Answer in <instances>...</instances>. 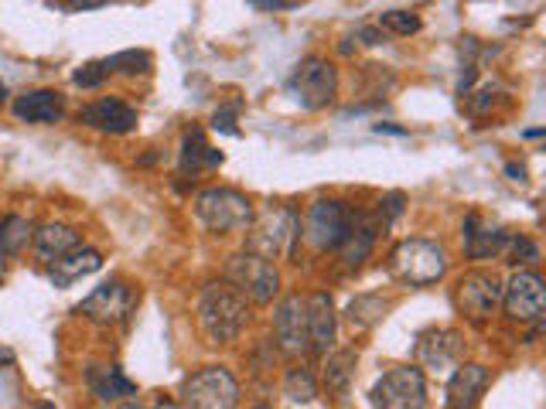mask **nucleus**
I'll return each mask as SVG.
<instances>
[{
  "mask_svg": "<svg viewBox=\"0 0 546 409\" xmlns=\"http://www.w3.org/2000/svg\"><path fill=\"white\" fill-rule=\"evenodd\" d=\"M376 133H393V137H407V130L393 127V123H376Z\"/></svg>",
  "mask_w": 546,
  "mask_h": 409,
  "instance_id": "obj_37",
  "label": "nucleus"
},
{
  "mask_svg": "<svg viewBox=\"0 0 546 409\" xmlns=\"http://www.w3.org/2000/svg\"><path fill=\"white\" fill-rule=\"evenodd\" d=\"M359 38L366 41V45H379V41H383V35H379V31H372V28H366V31H359Z\"/></svg>",
  "mask_w": 546,
  "mask_h": 409,
  "instance_id": "obj_39",
  "label": "nucleus"
},
{
  "mask_svg": "<svg viewBox=\"0 0 546 409\" xmlns=\"http://www.w3.org/2000/svg\"><path fill=\"white\" fill-rule=\"evenodd\" d=\"M106 72H127V75H137V72H147L151 69V55L147 52H137V48H130V52H117L106 58Z\"/></svg>",
  "mask_w": 546,
  "mask_h": 409,
  "instance_id": "obj_29",
  "label": "nucleus"
},
{
  "mask_svg": "<svg viewBox=\"0 0 546 409\" xmlns=\"http://www.w3.org/2000/svg\"><path fill=\"white\" fill-rule=\"evenodd\" d=\"M99 266H103V256L89 246H79V249H72L69 256H62V260H55L52 266H48V277H52L55 287H69V283L96 273Z\"/></svg>",
  "mask_w": 546,
  "mask_h": 409,
  "instance_id": "obj_22",
  "label": "nucleus"
},
{
  "mask_svg": "<svg viewBox=\"0 0 546 409\" xmlns=\"http://www.w3.org/2000/svg\"><path fill=\"white\" fill-rule=\"evenodd\" d=\"M506 174L512 181H526V168L523 164H506Z\"/></svg>",
  "mask_w": 546,
  "mask_h": 409,
  "instance_id": "obj_38",
  "label": "nucleus"
},
{
  "mask_svg": "<svg viewBox=\"0 0 546 409\" xmlns=\"http://www.w3.org/2000/svg\"><path fill=\"white\" fill-rule=\"evenodd\" d=\"M287 89H291V96L304 106V110H325V106L338 96V72L328 58L308 55L294 69Z\"/></svg>",
  "mask_w": 546,
  "mask_h": 409,
  "instance_id": "obj_7",
  "label": "nucleus"
},
{
  "mask_svg": "<svg viewBox=\"0 0 546 409\" xmlns=\"http://www.w3.org/2000/svg\"><path fill=\"white\" fill-rule=\"evenodd\" d=\"M488 389V369L485 365H458V372L448 382V409H478Z\"/></svg>",
  "mask_w": 546,
  "mask_h": 409,
  "instance_id": "obj_19",
  "label": "nucleus"
},
{
  "mask_svg": "<svg viewBox=\"0 0 546 409\" xmlns=\"http://www.w3.org/2000/svg\"><path fill=\"white\" fill-rule=\"evenodd\" d=\"M14 116L21 123H59L65 116L62 96L55 89H35L14 99Z\"/></svg>",
  "mask_w": 546,
  "mask_h": 409,
  "instance_id": "obj_21",
  "label": "nucleus"
},
{
  "mask_svg": "<svg viewBox=\"0 0 546 409\" xmlns=\"http://www.w3.org/2000/svg\"><path fill=\"white\" fill-rule=\"evenodd\" d=\"M461 358H465V341H461L458 331H451V328L424 331L417 341V362L430 372L458 369Z\"/></svg>",
  "mask_w": 546,
  "mask_h": 409,
  "instance_id": "obj_14",
  "label": "nucleus"
},
{
  "mask_svg": "<svg viewBox=\"0 0 546 409\" xmlns=\"http://www.w3.org/2000/svg\"><path fill=\"white\" fill-rule=\"evenodd\" d=\"M509 246H512V260L509 263H536L540 260V249H536V242H529L526 236H509Z\"/></svg>",
  "mask_w": 546,
  "mask_h": 409,
  "instance_id": "obj_33",
  "label": "nucleus"
},
{
  "mask_svg": "<svg viewBox=\"0 0 546 409\" xmlns=\"http://www.w3.org/2000/svg\"><path fill=\"white\" fill-rule=\"evenodd\" d=\"M79 120L103 133H130L137 127V110H130L123 99H96V103L82 106Z\"/></svg>",
  "mask_w": 546,
  "mask_h": 409,
  "instance_id": "obj_18",
  "label": "nucleus"
},
{
  "mask_svg": "<svg viewBox=\"0 0 546 409\" xmlns=\"http://www.w3.org/2000/svg\"><path fill=\"white\" fill-rule=\"evenodd\" d=\"M4 103H7V86L0 82V106H4Z\"/></svg>",
  "mask_w": 546,
  "mask_h": 409,
  "instance_id": "obj_41",
  "label": "nucleus"
},
{
  "mask_svg": "<svg viewBox=\"0 0 546 409\" xmlns=\"http://www.w3.org/2000/svg\"><path fill=\"white\" fill-rule=\"evenodd\" d=\"M250 239H246V253L263 256V260H277V256H294L297 242H301V219L294 208L287 205H267L250 222Z\"/></svg>",
  "mask_w": 546,
  "mask_h": 409,
  "instance_id": "obj_2",
  "label": "nucleus"
},
{
  "mask_svg": "<svg viewBox=\"0 0 546 409\" xmlns=\"http://www.w3.org/2000/svg\"><path fill=\"white\" fill-rule=\"evenodd\" d=\"M284 392L294 399V403H311V399L318 396V382H314L311 369H304V365H294V369H287Z\"/></svg>",
  "mask_w": 546,
  "mask_h": 409,
  "instance_id": "obj_28",
  "label": "nucleus"
},
{
  "mask_svg": "<svg viewBox=\"0 0 546 409\" xmlns=\"http://www.w3.org/2000/svg\"><path fill=\"white\" fill-rule=\"evenodd\" d=\"M273 335L284 355H304L308 352V297L291 294L277 304L273 311Z\"/></svg>",
  "mask_w": 546,
  "mask_h": 409,
  "instance_id": "obj_12",
  "label": "nucleus"
},
{
  "mask_svg": "<svg viewBox=\"0 0 546 409\" xmlns=\"http://www.w3.org/2000/svg\"><path fill=\"white\" fill-rule=\"evenodd\" d=\"M256 11H297V0H253Z\"/></svg>",
  "mask_w": 546,
  "mask_h": 409,
  "instance_id": "obj_35",
  "label": "nucleus"
},
{
  "mask_svg": "<svg viewBox=\"0 0 546 409\" xmlns=\"http://www.w3.org/2000/svg\"><path fill=\"white\" fill-rule=\"evenodd\" d=\"M403 202H407V198H403L400 191H390V195H386L383 202H379L376 219H379V225H383V229H390V225L403 215Z\"/></svg>",
  "mask_w": 546,
  "mask_h": 409,
  "instance_id": "obj_31",
  "label": "nucleus"
},
{
  "mask_svg": "<svg viewBox=\"0 0 546 409\" xmlns=\"http://www.w3.org/2000/svg\"><path fill=\"white\" fill-rule=\"evenodd\" d=\"M236 113H239V106H226V110H215L212 127H215V130H222V133H229V137H239V130H236Z\"/></svg>",
  "mask_w": 546,
  "mask_h": 409,
  "instance_id": "obj_34",
  "label": "nucleus"
},
{
  "mask_svg": "<svg viewBox=\"0 0 546 409\" xmlns=\"http://www.w3.org/2000/svg\"><path fill=\"white\" fill-rule=\"evenodd\" d=\"M379 232H383V225H379L376 212H352L349 236H345V242L338 246L345 270H362V266H366L372 249H376Z\"/></svg>",
  "mask_w": 546,
  "mask_h": 409,
  "instance_id": "obj_15",
  "label": "nucleus"
},
{
  "mask_svg": "<svg viewBox=\"0 0 546 409\" xmlns=\"http://www.w3.org/2000/svg\"><path fill=\"white\" fill-rule=\"evenodd\" d=\"M31 246H35V256L41 263L52 266L55 260H62V256H69L72 249L82 246V236L72 225H62V222H48L41 225V229L31 232Z\"/></svg>",
  "mask_w": 546,
  "mask_h": 409,
  "instance_id": "obj_20",
  "label": "nucleus"
},
{
  "mask_svg": "<svg viewBox=\"0 0 546 409\" xmlns=\"http://www.w3.org/2000/svg\"><path fill=\"white\" fill-rule=\"evenodd\" d=\"M502 304H506L509 321L516 324H540L546 314V287L543 277L533 270L512 273V280L502 287Z\"/></svg>",
  "mask_w": 546,
  "mask_h": 409,
  "instance_id": "obj_11",
  "label": "nucleus"
},
{
  "mask_svg": "<svg viewBox=\"0 0 546 409\" xmlns=\"http://www.w3.org/2000/svg\"><path fill=\"white\" fill-rule=\"evenodd\" d=\"M28 239H31L28 219H21V215H7V219H0V253L4 256L21 253V249L28 246Z\"/></svg>",
  "mask_w": 546,
  "mask_h": 409,
  "instance_id": "obj_27",
  "label": "nucleus"
},
{
  "mask_svg": "<svg viewBox=\"0 0 546 409\" xmlns=\"http://www.w3.org/2000/svg\"><path fill=\"white\" fill-rule=\"evenodd\" d=\"M246 321H250V307L246 297L239 294L233 283H209L198 297V328L209 338V345H229L243 335Z\"/></svg>",
  "mask_w": 546,
  "mask_h": 409,
  "instance_id": "obj_1",
  "label": "nucleus"
},
{
  "mask_svg": "<svg viewBox=\"0 0 546 409\" xmlns=\"http://www.w3.org/2000/svg\"><path fill=\"white\" fill-rule=\"evenodd\" d=\"M355 362H359V352L355 348H342V352L328 355L325 372H321V382H325V392L332 399H345L352 386V375H355Z\"/></svg>",
  "mask_w": 546,
  "mask_h": 409,
  "instance_id": "obj_23",
  "label": "nucleus"
},
{
  "mask_svg": "<svg viewBox=\"0 0 546 409\" xmlns=\"http://www.w3.org/2000/svg\"><path fill=\"white\" fill-rule=\"evenodd\" d=\"M4 266H7V256L0 253V280H4Z\"/></svg>",
  "mask_w": 546,
  "mask_h": 409,
  "instance_id": "obj_42",
  "label": "nucleus"
},
{
  "mask_svg": "<svg viewBox=\"0 0 546 409\" xmlns=\"http://www.w3.org/2000/svg\"><path fill=\"white\" fill-rule=\"evenodd\" d=\"M35 409H55V406H52V403H38Z\"/></svg>",
  "mask_w": 546,
  "mask_h": 409,
  "instance_id": "obj_44",
  "label": "nucleus"
},
{
  "mask_svg": "<svg viewBox=\"0 0 546 409\" xmlns=\"http://www.w3.org/2000/svg\"><path fill=\"white\" fill-rule=\"evenodd\" d=\"M120 409H144V406H140V403H123Z\"/></svg>",
  "mask_w": 546,
  "mask_h": 409,
  "instance_id": "obj_43",
  "label": "nucleus"
},
{
  "mask_svg": "<svg viewBox=\"0 0 546 409\" xmlns=\"http://www.w3.org/2000/svg\"><path fill=\"white\" fill-rule=\"evenodd\" d=\"M502 304V283L495 273H465L454 287V307L475 324H485Z\"/></svg>",
  "mask_w": 546,
  "mask_h": 409,
  "instance_id": "obj_10",
  "label": "nucleus"
},
{
  "mask_svg": "<svg viewBox=\"0 0 546 409\" xmlns=\"http://www.w3.org/2000/svg\"><path fill=\"white\" fill-rule=\"evenodd\" d=\"M59 7V11H99V7H106L103 0H72V4H52Z\"/></svg>",
  "mask_w": 546,
  "mask_h": 409,
  "instance_id": "obj_36",
  "label": "nucleus"
},
{
  "mask_svg": "<svg viewBox=\"0 0 546 409\" xmlns=\"http://www.w3.org/2000/svg\"><path fill=\"white\" fill-rule=\"evenodd\" d=\"M89 382H93V392L103 399V403H110V399H123V396H137V386L120 369H99V372L89 375Z\"/></svg>",
  "mask_w": 546,
  "mask_h": 409,
  "instance_id": "obj_25",
  "label": "nucleus"
},
{
  "mask_svg": "<svg viewBox=\"0 0 546 409\" xmlns=\"http://www.w3.org/2000/svg\"><path fill=\"white\" fill-rule=\"evenodd\" d=\"M379 28L407 38V35H417V31H420V18H417V14H410V11H383V14H379Z\"/></svg>",
  "mask_w": 546,
  "mask_h": 409,
  "instance_id": "obj_30",
  "label": "nucleus"
},
{
  "mask_svg": "<svg viewBox=\"0 0 546 409\" xmlns=\"http://www.w3.org/2000/svg\"><path fill=\"white\" fill-rule=\"evenodd\" d=\"M154 409H181L178 403H171V399H157V406Z\"/></svg>",
  "mask_w": 546,
  "mask_h": 409,
  "instance_id": "obj_40",
  "label": "nucleus"
},
{
  "mask_svg": "<svg viewBox=\"0 0 546 409\" xmlns=\"http://www.w3.org/2000/svg\"><path fill=\"white\" fill-rule=\"evenodd\" d=\"M253 215V202L236 188H202L195 195V219L212 236H229V232L250 229Z\"/></svg>",
  "mask_w": 546,
  "mask_h": 409,
  "instance_id": "obj_3",
  "label": "nucleus"
},
{
  "mask_svg": "<svg viewBox=\"0 0 546 409\" xmlns=\"http://www.w3.org/2000/svg\"><path fill=\"white\" fill-rule=\"evenodd\" d=\"M335 304L328 294H311L308 297V352L325 358L335 345Z\"/></svg>",
  "mask_w": 546,
  "mask_h": 409,
  "instance_id": "obj_17",
  "label": "nucleus"
},
{
  "mask_svg": "<svg viewBox=\"0 0 546 409\" xmlns=\"http://www.w3.org/2000/svg\"><path fill=\"white\" fill-rule=\"evenodd\" d=\"M222 154L215 147H209L202 127H192L181 140V174H195L198 168H219Z\"/></svg>",
  "mask_w": 546,
  "mask_h": 409,
  "instance_id": "obj_24",
  "label": "nucleus"
},
{
  "mask_svg": "<svg viewBox=\"0 0 546 409\" xmlns=\"http://www.w3.org/2000/svg\"><path fill=\"white\" fill-rule=\"evenodd\" d=\"M461 242L471 260H488V256L502 253V246L509 242V232L499 222L485 219L482 212H468L461 222Z\"/></svg>",
  "mask_w": 546,
  "mask_h": 409,
  "instance_id": "obj_16",
  "label": "nucleus"
},
{
  "mask_svg": "<svg viewBox=\"0 0 546 409\" xmlns=\"http://www.w3.org/2000/svg\"><path fill=\"white\" fill-rule=\"evenodd\" d=\"M253 409H273V406H267V403H256Z\"/></svg>",
  "mask_w": 546,
  "mask_h": 409,
  "instance_id": "obj_45",
  "label": "nucleus"
},
{
  "mask_svg": "<svg viewBox=\"0 0 546 409\" xmlns=\"http://www.w3.org/2000/svg\"><path fill=\"white\" fill-rule=\"evenodd\" d=\"M386 311H390V300L379 294H359L349 307H345V314H349V321L355 328H372Z\"/></svg>",
  "mask_w": 546,
  "mask_h": 409,
  "instance_id": "obj_26",
  "label": "nucleus"
},
{
  "mask_svg": "<svg viewBox=\"0 0 546 409\" xmlns=\"http://www.w3.org/2000/svg\"><path fill=\"white\" fill-rule=\"evenodd\" d=\"M352 225V208L338 198H318L308 208V222H304V232H308L311 246L318 253H328V249H338L349 236Z\"/></svg>",
  "mask_w": 546,
  "mask_h": 409,
  "instance_id": "obj_9",
  "label": "nucleus"
},
{
  "mask_svg": "<svg viewBox=\"0 0 546 409\" xmlns=\"http://www.w3.org/2000/svg\"><path fill=\"white\" fill-rule=\"evenodd\" d=\"M372 409H427V379L417 365H396L369 389Z\"/></svg>",
  "mask_w": 546,
  "mask_h": 409,
  "instance_id": "obj_6",
  "label": "nucleus"
},
{
  "mask_svg": "<svg viewBox=\"0 0 546 409\" xmlns=\"http://www.w3.org/2000/svg\"><path fill=\"white\" fill-rule=\"evenodd\" d=\"M134 304H137L134 287H127L123 280H110V283L96 287L93 294L82 300L79 314L89 317V321H96V324H120V321H127V317H130Z\"/></svg>",
  "mask_w": 546,
  "mask_h": 409,
  "instance_id": "obj_13",
  "label": "nucleus"
},
{
  "mask_svg": "<svg viewBox=\"0 0 546 409\" xmlns=\"http://www.w3.org/2000/svg\"><path fill=\"white\" fill-rule=\"evenodd\" d=\"M106 65L103 62H89V65H82V69H76V75H72V82L82 89H99L106 82Z\"/></svg>",
  "mask_w": 546,
  "mask_h": 409,
  "instance_id": "obj_32",
  "label": "nucleus"
},
{
  "mask_svg": "<svg viewBox=\"0 0 546 409\" xmlns=\"http://www.w3.org/2000/svg\"><path fill=\"white\" fill-rule=\"evenodd\" d=\"M226 283H233L239 294L253 300V304H270L280 290V273L277 266L263 260V256L236 253L233 260L226 263Z\"/></svg>",
  "mask_w": 546,
  "mask_h": 409,
  "instance_id": "obj_8",
  "label": "nucleus"
},
{
  "mask_svg": "<svg viewBox=\"0 0 546 409\" xmlns=\"http://www.w3.org/2000/svg\"><path fill=\"white\" fill-rule=\"evenodd\" d=\"M239 382L222 365H205L181 386V409H236Z\"/></svg>",
  "mask_w": 546,
  "mask_h": 409,
  "instance_id": "obj_5",
  "label": "nucleus"
},
{
  "mask_svg": "<svg viewBox=\"0 0 546 409\" xmlns=\"http://www.w3.org/2000/svg\"><path fill=\"white\" fill-rule=\"evenodd\" d=\"M390 273L407 287H430L448 273V256L430 239H400L390 253Z\"/></svg>",
  "mask_w": 546,
  "mask_h": 409,
  "instance_id": "obj_4",
  "label": "nucleus"
}]
</instances>
